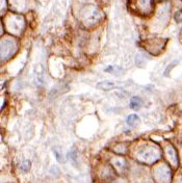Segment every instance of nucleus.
<instances>
[{"label": "nucleus", "instance_id": "10", "mask_svg": "<svg viewBox=\"0 0 182 183\" xmlns=\"http://www.w3.org/2000/svg\"><path fill=\"white\" fill-rule=\"evenodd\" d=\"M176 63H178V62H177V60H175V62H173V63H171L170 65L168 66V68H166V70H165V73H163V74H165L166 76H168V75H169V73L171 72L172 69H173V68L176 66Z\"/></svg>", "mask_w": 182, "mask_h": 183}, {"label": "nucleus", "instance_id": "6", "mask_svg": "<svg viewBox=\"0 0 182 183\" xmlns=\"http://www.w3.org/2000/svg\"><path fill=\"white\" fill-rule=\"evenodd\" d=\"M112 163H113V166H115L116 169L120 170V171H123L126 167L125 160L122 159V158H115L112 160Z\"/></svg>", "mask_w": 182, "mask_h": 183}, {"label": "nucleus", "instance_id": "8", "mask_svg": "<svg viewBox=\"0 0 182 183\" xmlns=\"http://www.w3.org/2000/svg\"><path fill=\"white\" fill-rule=\"evenodd\" d=\"M166 154H168L169 158H170V160L172 162H173L174 164H177V156H176V152L175 150H174L173 148H168V151H166Z\"/></svg>", "mask_w": 182, "mask_h": 183}, {"label": "nucleus", "instance_id": "1", "mask_svg": "<svg viewBox=\"0 0 182 183\" xmlns=\"http://www.w3.org/2000/svg\"><path fill=\"white\" fill-rule=\"evenodd\" d=\"M138 158L148 163H152L159 158L158 150L154 147H145L138 151Z\"/></svg>", "mask_w": 182, "mask_h": 183}, {"label": "nucleus", "instance_id": "11", "mask_svg": "<svg viewBox=\"0 0 182 183\" xmlns=\"http://www.w3.org/2000/svg\"><path fill=\"white\" fill-rule=\"evenodd\" d=\"M54 154H55V157H56V159L59 160V161H62V156H60L59 152V151H54Z\"/></svg>", "mask_w": 182, "mask_h": 183}, {"label": "nucleus", "instance_id": "13", "mask_svg": "<svg viewBox=\"0 0 182 183\" xmlns=\"http://www.w3.org/2000/svg\"><path fill=\"white\" fill-rule=\"evenodd\" d=\"M115 183H124L123 181H116Z\"/></svg>", "mask_w": 182, "mask_h": 183}, {"label": "nucleus", "instance_id": "2", "mask_svg": "<svg viewBox=\"0 0 182 183\" xmlns=\"http://www.w3.org/2000/svg\"><path fill=\"white\" fill-rule=\"evenodd\" d=\"M155 178L159 183H170L171 172L166 167H159L155 171Z\"/></svg>", "mask_w": 182, "mask_h": 183}, {"label": "nucleus", "instance_id": "4", "mask_svg": "<svg viewBox=\"0 0 182 183\" xmlns=\"http://www.w3.org/2000/svg\"><path fill=\"white\" fill-rule=\"evenodd\" d=\"M115 88V83L112 81L109 80H104V81H100L97 84V88H99L101 91H110Z\"/></svg>", "mask_w": 182, "mask_h": 183}, {"label": "nucleus", "instance_id": "12", "mask_svg": "<svg viewBox=\"0 0 182 183\" xmlns=\"http://www.w3.org/2000/svg\"><path fill=\"white\" fill-rule=\"evenodd\" d=\"M177 15H178V16L180 17L179 19H177V21H178V22H182V13L179 12V13H177Z\"/></svg>", "mask_w": 182, "mask_h": 183}, {"label": "nucleus", "instance_id": "9", "mask_svg": "<svg viewBox=\"0 0 182 183\" xmlns=\"http://www.w3.org/2000/svg\"><path fill=\"white\" fill-rule=\"evenodd\" d=\"M30 167H31L30 161H28V160H24V161L21 163V166H20V169H21L23 172H27V171H29Z\"/></svg>", "mask_w": 182, "mask_h": 183}, {"label": "nucleus", "instance_id": "7", "mask_svg": "<svg viewBox=\"0 0 182 183\" xmlns=\"http://www.w3.org/2000/svg\"><path fill=\"white\" fill-rule=\"evenodd\" d=\"M140 122V118H138L137 114H130L129 117L127 118V125L134 127L136 126V124Z\"/></svg>", "mask_w": 182, "mask_h": 183}, {"label": "nucleus", "instance_id": "5", "mask_svg": "<svg viewBox=\"0 0 182 183\" xmlns=\"http://www.w3.org/2000/svg\"><path fill=\"white\" fill-rule=\"evenodd\" d=\"M141 104H143V100L137 97V96H134V97L131 98L130 100V107L132 109H138L141 106Z\"/></svg>", "mask_w": 182, "mask_h": 183}, {"label": "nucleus", "instance_id": "3", "mask_svg": "<svg viewBox=\"0 0 182 183\" xmlns=\"http://www.w3.org/2000/svg\"><path fill=\"white\" fill-rule=\"evenodd\" d=\"M16 51L15 49V44L11 41H6V42H2L1 44V58L4 60L5 58L11 57V55L14 54Z\"/></svg>", "mask_w": 182, "mask_h": 183}]
</instances>
